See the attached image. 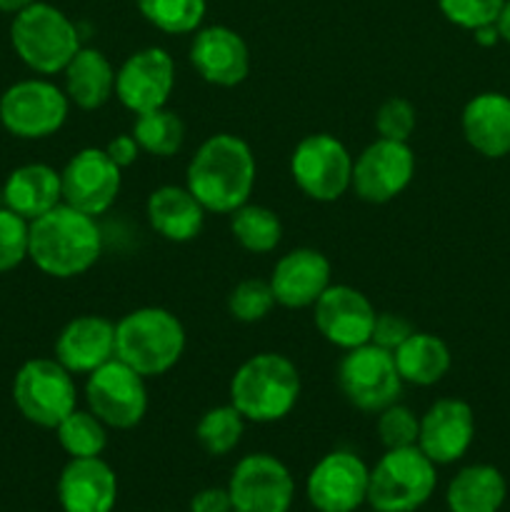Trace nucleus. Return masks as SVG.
I'll return each mask as SVG.
<instances>
[{"instance_id":"obj_3","label":"nucleus","mask_w":510,"mask_h":512,"mask_svg":"<svg viewBox=\"0 0 510 512\" xmlns=\"http://www.w3.org/2000/svg\"><path fill=\"white\" fill-rule=\"evenodd\" d=\"M300 373L280 353H258L245 360L230 380V405L250 423H275L295 408Z\"/></svg>"},{"instance_id":"obj_13","label":"nucleus","mask_w":510,"mask_h":512,"mask_svg":"<svg viewBox=\"0 0 510 512\" xmlns=\"http://www.w3.org/2000/svg\"><path fill=\"white\" fill-rule=\"evenodd\" d=\"M415 175V155L408 143L378 138L353 160L350 188L360 200L383 205L398 198Z\"/></svg>"},{"instance_id":"obj_28","label":"nucleus","mask_w":510,"mask_h":512,"mask_svg":"<svg viewBox=\"0 0 510 512\" xmlns=\"http://www.w3.org/2000/svg\"><path fill=\"white\" fill-rule=\"evenodd\" d=\"M393 355L403 383L418 385V388L440 383L450 370V348L443 338L433 333L415 330Z\"/></svg>"},{"instance_id":"obj_37","label":"nucleus","mask_w":510,"mask_h":512,"mask_svg":"<svg viewBox=\"0 0 510 512\" xmlns=\"http://www.w3.org/2000/svg\"><path fill=\"white\" fill-rule=\"evenodd\" d=\"M505 0H438V8L453 25L478 30L493 25L503 10Z\"/></svg>"},{"instance_id":"obj_40","label":"nucleus","mask_w":510,"mask_h":512,"mask_svg":"<svg viewBox=\"0 0 510 512\" xmlns=\"http://www.w3.org/2000/svg\"><path fill=\"white\" fill-rule=\"evenodd\" d=\"M190 512H233L228 488H205L193 495Z\"/></svg>"},{"instance_id":"obj_18","label":"nucleus","mask_w":510,"mask_h":512,"mask_svg":"<svg viewBox=\"0 0 510 512\" xmlns=\"http://www.w3.org/2000/svg\"><path fill=\"white\" fill-rule=\"evenodd\" d=\"M190 65L205 83L235 88L250 73L248 43L243 35L225 25L200 28L190 45Z\"/></svg>"},{"instance_id":"obj_35","label":"nucleus","mask_w":510,"mask_h":512,"mask_svg":"<svg viewBox=\"0 0 510 512\" xmlns=\"http://www.w3.org/2000/svg\"><path fill=\"white\" fill-rule=\"evenodd\" d=\"M420 418L405 405L393 403L378 413V438L385 450H400L418 445Z\"/></svg>"},{"instance_id":"obj_23","label":"nucleus","mask_w":510,"mask_h":512,"mask_svg":"<svg viewBox=\"0 0 510 512\" xmlns=\"http://www.w3.org/2000/svg\"><path fill=\"white\" fill-rule=\"evenodd\" d=\"M463 135L485 158L510 153V98L503 93H480L463 108Z\"/></svg>"},{"instance_id":"obj_29","label":"nucleus","mask_w":510,"mask_h":512,"mask_svg":"<svg viewBox=\"0 0 510 512\" xmlns=\"http://www.w3.org/2000/svg\"><path fill=\"white\" fill-rule=\"evenodd\" d=\"M230 233L248 253H270L283 240V223L265 205L245 203L230 213Z\"/></svg>"},{"instance_id":"obj_31","label":"nucleus","mask_w":510,"mask_h":512,"mask_svg":"<svg viewBox=\"0 0 510 512\" xmlns=\"http://www.w3.org/2000/svg\"><path fill=\"white\" fill-rule=\"evenodd\" d=\"M58 443L70 458H100L108 445V425L95 418L90 410L75 408L63 423L55 428Z\"/></svg>"},{"instance_id":"obj_44","label":"nucleus","mask_w":510,"mask_h":512,"mask_svg":"<svg viewBox=\"0 0 510 512\" xmlns=\"http://www.w3.org/2000/svg\"><path fill=\"white\" fill-rule=\"evenodd\" d=\"M0 208H5V198H3V185H0Z\"/></svg>"},{"instance_id":"obj_24","label":"nucleus","mask_w":510,"mask_h":512,"mask_svg":"<svg viewBox=\"0 0 510 512\" xmlns=\"http://www.w3.org/2000/svg\"><path fill=\"white\" fill-rule=\"evenodd\" d=\"M205 213L208 210L198 203V198L180 185L155 188L145 203L150 228L170 243H188V240L198 238L205 223Z\"/></svg>"},{"instance_id":"obj_16","label":"nucleus","mask_w":510,"mask_h":512,"mask_svg":"<svg viewBox=\"0 0 510 512\" xmlns=\"http://www.w3.org/2000/svg\"><path fill=\"white\" fill-rule=\"evenodd\" d=\"M173 88L175 63L163 48L135 50L115 70V98L135 115L165 108Z\"/></svg>"},{"instance_id":"obj_45","label":"nucleus","mask_w":510,"mask_h":512,"mask_svg":"<svg viewBox=\"0 0 510 512\" xmlns=\"http://www.w3.org/2000/svg\"><path fill=\"white\" fill-rule=\"evenodd\" d=\"M373 512H375V510H373Z\"/></svg>"},{"instance_id":"obj_4","label":"nucleus","mask_w":510,"mask_h":512,"mask_svg":"<svg viewBox=\"0 0 510 512\" xmlns=\"http://www.w3.org/2000/svg\"><path fill=\"white\" fill-rule=\"evenodd\" d=\"M185 328L170 310L138 308L115 323V358L143 378H158L178 365Z\"/></svg>"},{"instance_id":"obj_6","label":"nucleus","mask_w":510,"mask_h":512,"mask_svg":"<svg viewBox=\"0 0 510 512\" xmlns=\"http://www.w3.org/2000/svg\"><path fill=\"white\" fill-rule=\"evenodd\" d=\"M435 463L418 448L385 450L370 470L368 503L375 512H415L433 495Z\"/></svg>"},{"instance_id":"obj_10","label":"nucleus","mask_w":510,"mask_h":512,"mask_svg":"<svg viewBox=\"0 0 510 512\" xmlns=\"http://www.w3.org/2000/svg\"><path fill=\"white\" fill-rule=\"evenodd\" d=\"M70 100L50 80H20L0 98V123L10 135L40 140L55 135L68 120Z\"/></svg>"},{"instance_id":"obj_1","label":"nucleus","mask_w":510,"mask_h":512,"mask_svg":"<svg viewBox=\"0 0 510 512\" xmlns=\"http://www.w3.org/2000/svg\"><path fill=\"white\" fill-rule=\"evenodd\" d=\"M185 188L208 213L230 215L250 200L255 188V155L243 138L210 135L185 170Z\"/></svg>"},{"instance_id":"obj_20","label":"nucleus","mask_w":510,"mask_h":512,"mask_svg":"<svg viewBox=\"0 0 510 512\" xmlns=\"http://www.w3.org/2000/svg\"><path fill=\"white\" fill-rule=\"evenodd\" d=\"M268 283L283 308H313L330 285V260L315 248H295L275 263Z\"/></svg>"},{"instance_id":"obj_41","label":"nucleus","mask_w":510,"mask_h":512,"mask_svg":"<svg viewBox=\"0 0 510 512\" xmlns=\"http://www.w3.org/2000/svg\"><path fill=\"white\" fill-rule=\"evenodd\" d=\"M105 153L110 155V160H113L115 165H118L120 170L128 168V165H133L135 160H138L140 155V145L135 143L133 135H118V138H113L108 143V148H105Z\"/></svg>"},{"instance_id":"obj_36","label":"nucleus","mask_w":510,"mask_h":512,"mask_svg":"<svg viewBox=\"0 0 510 512\" xmlns=\"http://www.w3.org/2000/svg\"><path fill=\"white\" fill-rule=\"evenodd\" d=\"M30 223L8 208H0V273L18 268L28 258Z\"/></svg>"},{"instance_id":"obj_8","label":"nucleus","mask_w":510,"mask_h":512,"mask_svg":"<svg viewBox=\"0 0 510 512\" xmlns=\"http://www.w3.org/2000/svg\"><path fill=\"white\" fill-rule=\"evenodd\" d=\"M338 385L353 408L363 413H380L388 405L398 403L403 378L390 350L365 343L345 350L338 365Z\"/></svg>"},{"instance_id":"obj_30","label":"nucleus","mask_w":510,"mask_h":512,"mask_svg":"<svg viewBox=\"0 0 510 512\" xmlns=\"http://www.w3.org/2000/svg\"><path fill=\"white\" fill-rule=\"evenodd\" d=\"M130 135H133L135 143L145 153L158 155V158H170V155H175L183 148L185 123L175 110H148V113H140L135 118L133 133Z\"/></svg>"},{"instance_id":"obj_42","label":"nucleus","mask_w":510,"mask_h":512,"mask_svg":"<svg viewBox=\"0 0 510 512\" xmlns=\"http://www.w3.org/2000/svg\"><path fill=\"white\" fill-rule=\"evenodd\" d=\"M495 28H498V35L505 40V43H510V0H505L503 10H500L498 20H495Z\"/></svg>"},{"instance_id":"obj_39","label":"nucleus","mask_w":510,"mask_h":512,"mask_svg":"<svg viewBox=\"0 0 510 512\" xmlns=\"http://www.w3.org/2000/svg\"><path fill=\"white\" fill-rule=\"evenodd\" d=\"M415 333L413 325L403 318V315H395V313H378L375 315V325H373V335H370V343L378 345V348L395 350Z\"/></svg>"},{"instance_id":"obj_25","label":"nucleus","mask_w":510,"mask_h":512,"mask_svg":"<svg viewBox=\"0 0 510 512\" xmlns=\"http://www.w3.org/2000/svg\"><path fill=\"white\" fill-rule=\"evenodd\" d=\"M5 208L18 213L20 218L30 220L40 218L55 205L63 203V185H60V173L50 165L30 163L20 165L8 175L3 185Z\"/></svg>"},{"instance_id":"obj_32","label":"nucleus","mask_w":510,"mask_h":512,"mask_svg":"<svg viewBox=\"0 0 510 512\" xmlns=\"http://www.w3.org/2000/svg\"><path fill=\"white\" fill-rule=\"evenodd\" d=\"M245 430V418L233 405H218L203 413V418L195 425V438L203 445L208 455H228L240 443Z\"/></svg>"},{"instance_id":"obj_21","label":"nucleus","mask_w":510,"mask_h":512,"mask_svg":"<svg viewBox=\"0 0 510 512\" xmlns=\"http://www.w3.org/2000/svg\"><path fill=\"white\" fill-rule=\"evenodd\" d=\"M115 358V323L103 315H78L60 330L55 360L73 375H88Z\"/></svg>"},{"instance_id":"obj_14","label":"nucleus","mask_w":510,"mask_h":512,"mask_svg":"<svg viewBox=\"0 0 510 512\" xmlns=\"http://www.w3.org/2000/svg\"><path fill=\"white\" fill-rule=\"evenodd\" d=\"M120 175L118 165L110 160L105 148H83L60 170L63 185V203L85 215H103L118 200Z\"/></svg>"},{"instance_id":"obj_9","label":"nucleus","mask_w":510,"mask_h":512,"mask_svg":"<svg viewBox=\"0 0 510 512\" xmlns=\"http://www.w3.org/2000/svg\"><path fill=\"white\" fill-rule=\"evenodd\" d=\"M290 175L310 200L333 203L350 190L353 155L335 135H305L290 155Z\"/></svg>"},{"instance_id":"obj_34","label":"nucleus","mask_w":510,"mask_h":512,"mask_svg":"<svg viewBox=\"0 0 510 512\" xmlns=\"http://www.w3.org/2000/svg\"><path fill=\"white\" fill-rule=\"evenodd\" d=\"M275 295L268 280H240L228 295V313L238 323H260L275 308Z\"/></svg>"},{"instance_id":"obj_27","label":"nucleus","mask_w":510,"mask_h":512,"mask_svg":"<svg viewBox=\"0 0 510 512\" xmlns=\"http://www.w3.org/2000/svg\"><path fill=\"white\" fill-rule=\"evenodd\" d=\"M508 485L493 465H468L448 485L450 512H498L503 508Z\"/></svg>"},{"instance_id":"obj_15","label":"nucleus","mask_w":510,"mask_h":512,"mask_svg":"<svg viewBox=\"0 0 510 512\" xmlns=\"http://www.w3.org/2000/svg\"><path fill=\"white\" fill-rule=\"evenodd\" d=\"M370 468L350 450H333L308 475L305 493L318 512H358L368 503Z\"/></svg>"},{"instance_id":"obj_17","label":"nucleus","mask_w":510,"mask_h":512,"mask_svg":"<svg viewBox=\"0 0 510 512\" xmlns=\"http://www.w3.org/2000/svg\"><path fill=\"white\" fill-rule=\"evenodd\" d=\"M375 308L360 290L350 285H328L313 305V323L330 345L353 350L370 343L375 325Z\"/></svg>"},{"instance_id":"obj_5","label":"nucleus","mask_w":510,"mask_h":512,"mask_svg":"<svg viewBox=\"0 0 510 512\" xmlns=\"http://www.w3.org/2000/svg\"><path fill=\"white\" fill-rule=\"evenodd\" d=\"M10 40L18 58L40 75L65 70V65L80 50L78 28L73 20L48 3H30L28 8L15 13Z\"/></svg>"},{"instance_id":"obj_2","label":"nucleus","mask_w":510,"mask_h":512,"mask_svg":"<svg viewBox=\"0 0 510 512\" xmlns=\"http://www.w3.org/2000/svg\"><path fill=\"white\" fill-rule=\"evenodd\" d=\"M103 235L93 215L60 203L30 220L28 258L50 278H78L100 258Z\"/></svg>"},{"instance_id":"obj_43","label":"nucleus","mask_w":510,"mask_h":512,"mask_svg":"<svg viewBox=\"0 0 510 512\" xmlns=\"http://www.w3.org/2000/svg\"><path fill=\"white\" fill-rule=\"evenodd\" d=\"M35 0H0V10L3 13H20L23 8H28Z\"/></svg>"},{"instance_id":"obj_26","label":"nucleus","mask_w":510,"mask_h":512,"mask_svg":"<svg viewBox=\"0 0 510 512\" xmlns=\"http://www.w3.org/2000/svg\"><path fill=\"white\" fill-rule=\"evenodd\" d=\"M65 95L83 110H98L115 95V70L95 48H80L65 65Z\"/></svg>"},{"instance_id":"obj_19","label":"nucleus","mask_w":510,"mask_h":512,"mask_svg":"<svg viewBox=\"0 0 510 512\" xmlns=\"http://www.w3.org/2000/svg\"><path fill=\"white\" fill-rule=\"evenodd\" d=\"M475 438V415L465 400H435L420 418L418 448L435 465H450L468 453Z\"/></svg>"},{"instance_id":"obj_12","label":"nucleus","mask_w":510,"mask_h":512,"mask_svg":"<svg viewBox=\"0 0 510 512\" xmlns=\"http://www.w3.org/2000/svg\"><path fill=\"white\" fill-rule=\"evenodd\" d=\"M233 512H288L295 498L290 470L268 453L245 455L228 483Z\"/></svg>"},{"instance_id":"obj_7","label":"nucleus","mask_w":510,"mask_h":512,"mask_svg":"<svg viewBox=\"0 0 510 512\" xmlns=\"http://www.w3.org/2000/svg\"><path fill=\"white\" fill-rule=\"evenodd\" d=\"M13 400L28 423L55 430L78 405V388L58 360L35 358L15 373Z\"/></svg>"},{"instance_id":"obj_33","label":"nucleus","mask_w":510,"mask_h":512,"mask_svg":"<svg viewBox=\"0 0 510 512\" xmlns=\"http://www.w3.org/2000/svg\"><path fill=\"white\" fill-rule=\"evenodd\" d=\"M138 10L163 33L185 35L203 23L205 0H138Z\"/></svg>"},{"instance_id":"obj_38","label":"nucleus","mask_w":510,"mask_h":512,"mask_svg":"<svg viewBox=\"0 0 510 512\" xmlns=\"http://www.w3.org/2000/svg\"><path fill=\"white\" fill-rule=\"evenodd\" d=\"M375 130L380 138L398 140V143H408L410 135L415 130V108L410 100L405 98H388L380 103L378 113H375Z\"/></svg>"},{"instance_id":"obj_11","label":"nucleus","mask_w":510,"mask_h":512,"mask_svg":"<svg viewBox=\"0 0 510 512\" xmlns=\"http://www.w3.org/2000/svg\"><path fill=\"white\" fill-rule=\"evenodd\" d=\"M85 403L108 428L130 430L143 423L148 413V388L145 378L130 365L113 358L88 373L85 380Z\"/></svg>"},{"instance_id":"obj_22","label":"nucleus","mask_w":510,"mask_h":512,"mask_svg":"<svg viewBox=\"0 0 510 512\" xmlns=\"http://www.w3.org/2000/svg\"><path fill=\"white\" fill-rule=\"evenodd\" d=\"M118 478L103 458H70L58 478L63 512H113Z\"/></svg>"}]
</instances>
